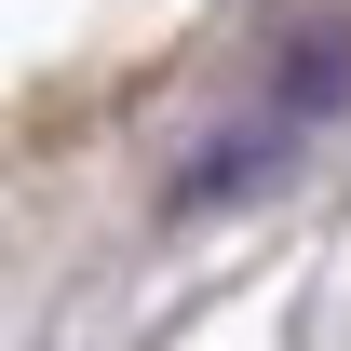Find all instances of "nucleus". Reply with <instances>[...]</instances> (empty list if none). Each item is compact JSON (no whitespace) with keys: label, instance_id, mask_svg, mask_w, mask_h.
Returning <instances> with one entry per match:
<instances>
[{"label":"nucleus","instance_id":"1","mask_svg":"<svg viewBox=\"0 0 351 351\" xmlns=\"http://www.w3.org/2000/svg\"><path fill=\"white\" fill-rule=\"evenodd\" d=\"M351 108V14H311L298 41H284V68H270V95H257V122L230 135V149H203V162L176 176V203L203 217V203H230V189H257L284 149H298L311 122H338Z\"/></svg>","mask_w":351,"mask_h":351}]
</instances>
